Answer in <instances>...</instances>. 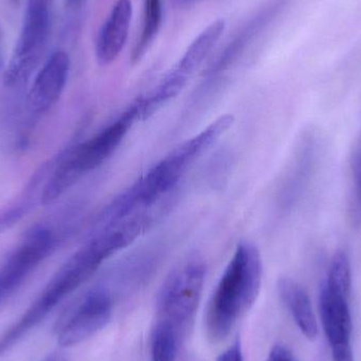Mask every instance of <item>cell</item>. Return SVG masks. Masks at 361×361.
Instances as JSON below:
<instances>
[{
  "mask_svg": "<svg viewBox=\"0 0 361 361\" xmlns=\"http://www.w3.org/2000/svg\"><path fill=\"white\" fill-rule=\"evenodd\" d=\"M42 361H69V360L65 354L61 353V352H54V353L47 356Z\"/></svg>",
  "mask_w": 361,
  "mask_h": 361,
  "instance_id": "21",
  "label": "cell"
},
{
  "mask_svg": "<svg viewBox=\"0 0 361 361\" xmlns=\"http://www.w3.org/2000/svg\"><path fill=\"white\" fill-rule=\"evenodd\" d=\"M2 67H4V54H2L1 31H0V71H1Z\"/></svg>",
  "mask_w": 361,
  "mask_h": 361,
  "instance_id": "23",
  "label": "cell"
},
{
  "mask_svg": "<svg viewBox=\"0 0 361 361\" xmlns=\"http://www.w3.org/2000/svg\"><path fill=\"white\" fill-rule=\"evenodd\" d=\"M15 6H19L20 4V0H11Z\"/></svg>",
  "mask_w": 361,
  "mask_h": 361,
  "instance_id": "25",
  "label": "cell"
},
{
  "mask_svg": "<svg viewBox=\"0 0 361 361\" xmlns=\"http://www.w3.org/2000/svg\"><path fill=\"white\" fill-rule=\"evenodd\" d=\"M206 279V265L202 259L191 257L167 276L158 297L160 320L175 326L180 336L195 319Z\"/></svg>",
  "mask_w": 361,
  "mask_h": 361,
  "instance_id": "4",
  "label": "cell"
},
{
  "mask_svg": "<svg viewBox=\"0 0 361 361\" xmlns=\"http://www.w3.org/2000/svg\"><path fill=\"white\" fill-rule=\"evenodd\" d=\"M278 293L301 333L307 339H315L318 333L317 319L305 288L292 278L284 277L278 281Z\"/></svg>",
  "mask_w": 361,
  "mask_h": 361,
  "instance_id": "12",
  "label": "cell"
},
{
  "mask_svg": "<svg viewBox=\"0 0 361 361\" xmlns=\"http://www.w3.org/2000/svg\"><path fill=\"white\" fill-rule=\"evenodd\" d=\"M162 21V0H143V27L131 55L133 63H139L145 56L160 32Z\"/></svg>",
  "mask_w": 361,
  "mask_h": 361,
  "instance_id": "14",
  "label": "cell"
},
{
  "mask_svg": "<svg viewBox=\"0 0 361 361\" xmlns=\"http://www.w3.org/2000/svg\"><path fill=\"white\" fill-rule=\"evenodd\" d=\"M233 116L224 114L187 139L157 162L147 173L114 197L97 219V226L120 222L143 214L171 192L188 169L233 126Z\"/></svg>",
  "mask_w": 361,
  "mask_h": 361,
  "instance_id": "1",
  "label": "cell"
},
{
  "mask_svg": "<svg viewBox=\"0 0 361 361\" xmlns=\"http://www.w3.org/2000/svg\"><path fill=\"white\" fill-rule=\"evenodd\" d=\"M180 4H191V2L197 1V0H177Z\"/></svg>",
  "mask_w": 361,
  "mask_h": 361,
  "instance_id": "24",
  "label": "cell"
},
{
  "mask_svg": "<svg viewBox=\"0 0 361 361\" xmlns=\"http://www.w3.org/2000/svg\"><path fill=\"white\" fill-rule=\"evenodd\" d=\"M216 361H243V352L240 341H235L226 351L223 352Z\"/></svg>",
  "mask_w": 361,
  "mask_h": 361,
  "instance_id": "20",
  "label": "cell"
},
{
  "mask_svg": "<svg viewBox=\"0 0 361 361\" xmlns=\"http://www.w3.org/2000/svg\"><path fill=\"white\" fill-rule=\"evenodd\" d=\"M29 204H17L0 212V233L16 224L29 210Z\"/></svg>",
  "mask_w": 361,
  "mask_h": 361,
  "instance_id": "17",
  "label": "cell"
},
{
  "mask_svg": "<svg viewBox=\"0 0 361 361\" xmlns=\"http://www.w3.org/2000/svg\"><path fill=\"white\" fill-rule=\"evenodd\" d=\"M44 1L49 2V4H51V2H52V0H44Z\"/></svg>",
  "mask_w": 361,
  "mask_h": 361,
  "instance_id": "26",
  "label": "cell"
},
{
  "mask_svg": "<svg viewBox=\"0 0 361 361\" xmlns=\"http://www.w3.org/2000/svg\"><path fill=\"white\" fill-rule=\"evenodd\" d=\"M69 71V55L63 51L53 53L27 94V108L32 114H46L57 103L65 89Z\"/></svg>",
  "mask_w": 361,
  "mask_h": 361,
  "instance_id": "9",
  "label": "cell"
},
{
  "mask_svg": "<svg viewBox=\"0 0 361 361\" xmlns=\"http://www.w3.org/2000/svg\"><path fill=\"white\" fill-rule=\"evenodd\" d=\"M111 293L103 286L89 290L59 322V343L72 347L103 330L112 317Z\"/></svg>",
  "mask_w": 361,
  "mask_h": 361,
  "instance_id": "7",
  "label": "cell"
},
{
  "mask_svg": "<svg viewBox=\"0 0 361 361\" xmlns=\"http://www.w3.org/2000/svg\"><path fill=\"white\" fill-rule=\"evenodd\" d=\"M348 300L347 297L329 290L326 286H322L319 298L320 315L331 347L351 343L353 326Z\"/></svg>",
  "mask_w": 361,
  "mask_h": 361,
  "instance_id": "11",
  "label": "cell"
},
{
  "mask_svg": "<svg viewBox=\"0 0 361 361\" xmlns=\"http://www.w3.org/2000/svg\"><path fill=\"white\" fill-rule=\"evenodd\" d=\"M142 120L141 99L131 104L118 118L86 141L61 154L42 193V205L56 201L80 178L109 160L137 121Z\"/></svg>",
  "mask_w": 361,
  "mask_h": 361,
  "instance_id": "3",
  "label": "cell"
},
{
  "mask_svg": "<svg viewBox=\"0 0 361 361\" xmlns=\"http://www.w3.org/2000/svg\"><path fill=\"white\" fill-rule=\"evenodd\" d=\"M265 361H298L295 357L294 354L284 347V345H277L269 352Z\"/></svg>",
  "mask_w": 361,
  "mask_h": 361,
  "instance_id": "18",
  "label": "cell"
},
{
  "mask_svg": "<svg viewBox=\"0 0 361 361\" xmlns=\"http://www.w3.org/2000/svg\"><path fill=\"white\" fill-rule=\"evenodd\" d=\"M225 27L226 23L224 19H218L210 23L191 42L186 52L180 57L179 63L166 74L159 86L147 97H141L143 120L149 118L179 94L186 86L189 78L207 59L212 48L224 33Z\"/></svg>",
  "mask_w": 361,
  "mask_h": 361,
  "instance_id": "5",
  "label": "cell"
},
{
  "mask_svg": "<svg viewBox=\"0 0 361 361\" xmlns=\"http://www.w3.org/2000/svg\"><path fill=\"white\" fill-rule=\"evenodd\" d=\"M331 349H332L333 361H354L351 343L334 345L331 347Z\"/></svg>",
  "mask_w": 361,
  "mask_h": 361,
  "instance_id": "19",
  "label": "cell"
},
{
  "mask_svg": "<svg viewBox=\"0 0 361 361\" xmlns=\"http://www.w3.org/2000/svg\"><path fill=\"white\" fill-rule=\"evenodd\" d=\"M263 262L258 247L242 241L219 280L206 312V331L214 343L224 341L252 309L262 286Z\"/></svg>",
  "mask_w": 361,
  "mask_h": 361,
  "instance_id": "2",
  "label": "cell"
},
{
  "mask_svg": "<svg viewBox=\"0 0 361 361\" xmlns=\"http://www.w3.org/2000/svg\"><path fill=\"white\" fill-rule=\"evenodd\" d=\"M54 246L55 235L48 227L30 229L0 269V299L16 290Z\"/></svg>",
  "mask_w": 361,
  "mask_h": 361,
  "instance_id": "8",
  "label": "cell"
},
{
  "mask_svg": "<svg viewBox=\"0 0 361 361\" xmlns=\"http://www.w3.org/2000/svg\"><path fill=\"white\" fill-rule=\"evenodd\" d=\"M131 0H118L97 36L95 55L101 66L111 65L124 49L133 19Z\"/></svg>",
  "mask_w": 361,
  "mask_h": 361,
  "instance_id": "10",
  "label": "cell"
},
{
  "mask_svg": "<svg viewBox=\"0 0 361 361\" xmlns=\"http://www.w3.org/2000/svg\"><path fill=\"white\" fill-rule=\"evenodd\" d=\"M324 286L329 290L349 298L352 286L351 263L349 257L343 250H338L333 256L328 280Z\"/></svg>",
  "mask_w": 361,
  "mask_h": 361,
  "instance_id": "16",
  "label": "cell"
},
{
  "mask_svg": "<svg viewBox=\"0 0 361 361\" xmlns=\"http://www.w3.org/2000/svg\"><path fill=\"white\" fill-rule=\"evenodd\" d=\"M180 334L165 320L159 319L152 338V353L154 361H176L179 352Z\"/></svg>",
  "mask_w": 361,
  "mask_h": 361,
  "instance_id": "15",
  "label": "cell"
},
{
  "mask_svg": "<svg viewBox=\"0 0 361 361\" xmlns=\"http://www.w3.org/2000/svg\"><path fill=\"white\" fill-rule=\"evenodd\" d=\"M49 6L50 4L44 0H29L27 2L23 31L4 72L6 86L23 84L39 63L50 27Z\"/></svg>",
  "mask_w": 361,
  "mask_h": 361,
  "instance_id": "6",
  "label": "cell"
},
{
  "mask_svg": "<svg viewBox=\"0 0 361 361\" xmlns=\"http://www.w3.org/2000/svg\"><path fill=\"white\" fill-rule=\"evenodd\" d=\"M313 154L314 149L309 142H303L297 149L278 189V201L282 207H290L300 197L313 165Z\"/></svg>",
  "mask_w": 361,
  "mask_h": 361,
  "instance_id": "13",
  "label": "cell"
},
{
  "mask_svg": "<svg viewBox=\"0 0 361 361\" xmlns=\"http://www.w3.org/2000/svg\"><path fill=\"white\" fill-rule=\"evenodd\" d=\"M87 0H66V2H67L68 6L71 8H82V6H84L85 2H86Z\"/></svg>",
  "mask_w": 361,
  "mask_h": 361,
  "instance_id": "22",
  "label": "cell"
}]
</instances>
